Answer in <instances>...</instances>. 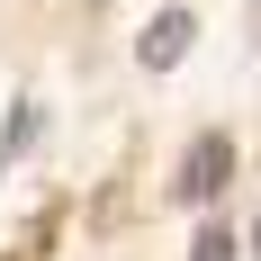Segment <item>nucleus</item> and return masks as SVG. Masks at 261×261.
Segmentation results:
<instances>
[{
    "label": "nucleus",
    "mask_w": 261,
    "mask_h": 261,
    "mask_svg": "<svg viewBox=\"0 0 261 261\" xmlns=\"http://www.w3.org/2000/svg\"><path fill=\"white\" fill-rule=\"evenodd\" d=\"M189 36H198V18H189V9H162V18L144 27V45H135V63H144V72H171V63L189 54Z\"/></svg>",
    "instance_id": "2"
},
{
    "label": "nucleus",
    "mask_w": 261,
    "mask_h": 261,
    "mask_svg": "<svg viewBox=\"0 0 261 261\" xmlns=\"http://www.w3.org/2000/svg\"><path fill=\"white\" fill-rule=\"evenodd\" d=\"M198 261H234V234H225V225H207V234H198Z\"/></svg>",
    "instance_id": "5"
},
{
    "label": "nucleus",
    "mask_w": 261,
    "mask_h": 261,
    "mask_svg": "<svg viewBox=\"0 0 261 261\" xmlns=\"http://www.w3.org/2000/svg\"><path fill=\"white\" fill-rule=\"evenodd\" d=\"M54 234H63V216L45 207V216H36V225H27V234L9 243V252H0V261H45V252H54Z\"/></svg>",
    "instance_id": "3"
},
{
    "label": "nucleus",
    "mask_w": 261,
    "mask_h": 261,
    "mask_svg": "<svg viewBox=\"0 0 261 261\" xmlns=\"http://www.w3.org/2000/svg\"><path fill=\"white\" fill-rule=\"evenodd\" d=\"M225 180H234V135H189V153H180V180H171V189H180V198H189V207H207V198H225Z\"/></svg>",
    "instance_id": "1"
},
{
    "label": "nucleus",
    "mask_w": 261,
    "mask_h": 261,
    "mask_svg": "<svg viewBox=\"0 0 261 261\" xmlns=\"http://www.w3.org/2000/svg\"><path fill=\"white\" fill-rule=\"evenodd\" d=\"M27 144H36V108H27V99H18V117H9V135H0V162H18V153H27Z\"/></svg>",
    "instance_id": "4"
}]
</instances>
